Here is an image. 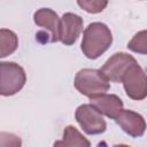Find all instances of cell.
Here are the masks:
<instances>
[{
  "label": "cell",
  "mask_w": 147,
  "mask_h": 147,
  "mask_svg": "<svg viewBox=\"0 0 147 147\" xmlns=\"http://www.w3.org/2000/svg\"><path fill=\"white\" fill-rule=\"evenodd\" d=\"M113 34L110 29L101 22H93L84 30L82 51L87 59L95 60L111 45Z\"/></svg>",
  "instance_id": "6da1fadb"
},
{
  "label": "cell",
  "mask_w": 147,
  "mask_h": 147,
  "mask_svg": "<svg viewBox=\"0 0 147 147\" xmlns=\"http://www.w3.org/2000/svg\"><path fill=\"white\" fill-rule=\"evenodd\" d=\"M75 87L83 95L90 99L105 94L110 85L107 77L96 69H82L75 76Z\"/></svg>",
  "instance_id": "7a4b0ae2"
},
{
  "label": "cell",
  "mask_w": 147,
  "mask_h": 147,
  "mask_svg": "<svg viewBox=\"0 0 147 147\" xmlns=\"http://www.w3.org/2000/svg\"><path fill=\"white\" fill-rule=\"evenodd\" d=\"M26 82L24 69L15 62L0 63V93L9 96L22 90Z\"/></svg>",
  "instance_id": "3957f363"
},
{
  "label": "cell",
  "mask_w": 147,
  "mask_h": 147,
  "mask_svg": "<svg viewBox=\"0 0 147 147\" xmlns=\"http://www.w3.org/2000/svg\"><path fill=\"white\" fill-rule=\"evenodd\" d=\"M122 83L126 95L132 100H144L147 96V75L136 62L124 74Z\"/></svg>",
  "instance_id": "277c9868"
},
{
  "label": "cell",
  "mask_w": 147,
  "mask_h": 147,
  "mask_svg": "<svg viewBox=\"0 0 147 147\" xmlns=\"http://www.w3.org/2000/svg\"><path fill=\"white\" fill-rule=\"evenodd\" d=\"M76 121L87 134H100L106 131L107 124L102 115L90 103L80 105L75 113Z\"/></svg>",
  "instance_id": "5b68a950"
},
{
  "label": "cell",
  "mask_w": 147,
  "mask_h": 147,
  "mask_svg": "<svg viewBox=\"0 0 147 147\" xmlns=\"http://www.w3.org/2000/svg\"><path fill=\"white\" fill-rule=\"evenodd\" d=\"M136 62L137 61L132 55L124 52H119L111 55L100 70L109 82L122 83V78L126 70Z\"/></svg>",
  "instance_id": "8992f818"
},
{
  "label": "cell",
  "mask_w": 147,
  "mask_h": 147,
  "mask_svg": "<svg viewBox=\"0 0 147 147\" xmlns=\"http://www.w3.org/2000/svg\"><path fill=\"white\" fill-rule=\"evenodd\" d=\"M33 21L38 26L46 30L47 42H56L60 40L61 18L49 8H40L33 14Z\"/></svg>",
  "instance_id": "52a82bcc"
},
{
  "label": "cell",
  "mask_w": 147,
  "mask_h": 147,
  "mask_svg": "<svg viewBox=\"0 0 147 147\" xmlns=\"http://www.w3.org/2000/svg\"><path fill=\"white\" fill-rule=\"evenodd\" d=\"M83 31V18L74 13H65L61 17L60 25V41L65 46L76 42L80 32Z\"/></svg>",
  "instance_id": "ba28073f"
},
{
  "label": "cell",
  "mask_w": 147,
  "mask_h": 147,
  "mask_svg": "<svg viewBox=\"0 0 147 147\" xmlns=\"http://www.w3.org/2000/svg\"><path fill=\"white\" fill-rule=\"evenodd\" d=\"M115 122L122 127V130L133 138L141 137L146 131V121L145 118L132 110L123 109L119 115L115 118Z\"/></svg>",
  "instance_id": "9c48e42d"
},
{
  "label": "cell",
  "mask_w": 147,
  "mask_h": 147,
  "mask_svg": "<svg viewBox=\"0 0 147 147\" xmlns=\"http://www.w3.org/2000/svg\"><path fill=\"white\" fill-rule=\"evenodd\" d=\"M92 105L101 115H106L109 118H116L123 110V101L115 94H101L99 96L90 99Z\"/></svg>",
  "instance_id": "30bf717a"
},
{
  "label": "cell",
  "mask_w": 147,
  "mask_h": 147,
  "mask_svg": "<svg viewBox=\"0 0 147 147\" xmlns=\"http://www.w3.org/2000/svg\"><path fill=\"white\" fill-rule=\"evenodd\" d=\"M53 147H91V142L72 125H68L63 131V139L54 142Z\"/></svg>",
  "instance_id": "8fae6325"
},
{
  "label": "cell",
  "mask_w": 147,
  "mask_h": 147,
  "mask_svg": "<svg viewBox=\"0 0 147 147\" xmlns=\"http://www.w3.org/2000/svg\"><path fill=\"white\" fill-rule=\"evenodd\" d=\"M0 57H6L14 53L18 46V39L15 32L8 29L0 30Z\"/></svg>",
  "instance_id": "7c38bea8"
},
{
  "label": "cell",
  "mask_w": 147,
  "mask_h": 147,
  "mask_svg": "<svg viewBox=\"0 0 147 147\" xmlns=\"http://www.w3.org/2000/svg\"><path fill=\"white\" fill-rule=\"evenodd\" d=\"M127 48L138 54H147V30L139 31L129 41Z\"/></svg>",
  "instance_id": "4fadbf2b"
},
{
  "label": "cell",
  "mask_w": 147,
  "mask_h": 147,
  "mask_svg": "<svg viewBox=\"0 0 147 147\" xmlns=\"http://www.w3.org/2000/svg\"><path fill=\"white\" fill-rule=\"evenodd\" d=\"M77 5L82 7L85 11L91 13V14H96L102 11L107 5L108 1H100V0H83V1H77Z\"/></svg>",
  "instance_id": "5bb4252c"
},
{
  "label": "cell",
  "mask_w": 147,
  "mask_h": 147,
  "mask_svg": "<svg viewBox=\"0 0 147 147\" xmlns=\"http://www.w3.org/2000/svg\"><path fill=\"white\" fill-rule=\"evenodd\" d=\"M0 147H22L21 138L14 133L1 132L0 133Z\"/></svg>",
  "instance_id": "9a60e30c"
},
{
  "label": "cell",
  "mask_w": 147,
  "mask_h": 147,
  "mask_svg": "<svg viewBox=\"0 0 147 147\" xmlns=\"http://www.w3.org/2000/svg\"><path fill=\"white\" fill-rule=\"evenodd\" d=\"M114 147H131V146H127L124 144H117V145H114Z\"/></svg>",
  "instance_id": "2e32d148"
}]
</instances>
